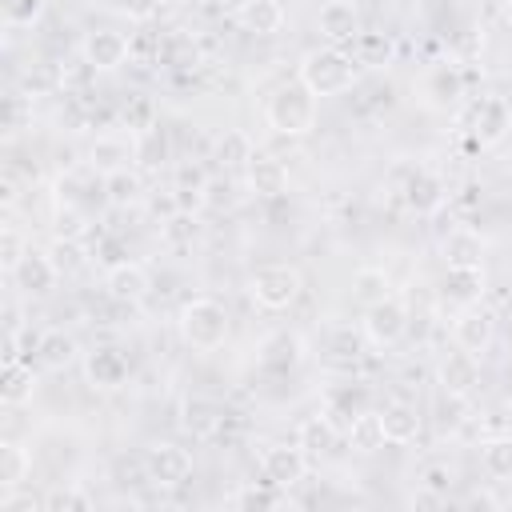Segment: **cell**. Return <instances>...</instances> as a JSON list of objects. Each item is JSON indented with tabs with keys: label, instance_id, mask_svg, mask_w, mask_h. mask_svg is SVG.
Masks as SVG:
<instances>
[{
	"label": "cell",
	"instance_id": "1",
	"mask_svg": "<svg viewBox=\"0 0 512 512\" xmlns=\"http://www.w3.org/2000/svg\"><path fill=\"white\" fill-rule=\"evenodd\" d=\"M296 80H304L312 88V96H344L360 84V60L348 48L324 44V48L304 52V60L296 68Z\"/></svg>",
	"mask_w": 512,
	"mask_h": 512
},
{
	"label": "cell",
	"instance_id": "2",
	"mask_svg": "<svg viewBox=\"0 0 512 512\" xmlns=\"http://www.w3.org/2000/svg\"><path fill=\"white\" fill-rule=\"evenodd\" d=\"M456 132L464 140L468 152H484V148H496L512 136V108L504 96H480L472 104H460L456 108Z\"/></svg>",
	"mask_w": 512,
	"mask_h": 512
},
{
	"label": "cell",
	"instance_id": "3",
	"mask_svg": "<svg viewBox=\"0 0 512 512\" xmlns=\"http://www.w3.org/2000/svg\"><path fill=\"white\" fill-rule=\"evenodd\" d=\"M316 100L312 88L304 80H284L280 88H272L268 104H264V120L276 136H308L316 128Z\"/></svg>",
	"mask_w": 512,
	"mask_h": 512
},
{
	"label": "cell",
	"instance_id": "4",
	"mask_svg": "<svg viewBox=\"0 0 512 512\" xmlns=\"http://www.w3.org/2000/svg\"><path fill=\"white\" fill-rule=\"evenodd\" d=\"M180 336L188 348L196 352H216L228 344V332H232V320H228V308L216 300V296H192L184 308H180Z\"/></svg>",
	"mask_w": 512,
	"mask_h": 512
},
{
	"label": "cell",
	"instance_id": "5",
	"mask_svg": "<svg viewBox=\"0 0 512 512\" xmlns=\"http://www.w3.org/2000/svg\"><path fill=\"white\" fill-rule=\"evenodd\" d=\"M304 292V276L292 264H260L248 276V296L264 308V312H284L300 300Z\"/></svg>",
	"mask_w": 512,
	"mask_h": 512
},
{
	"label": "cell",
	"instance_id": "6",
	"mask_svg": "<svg viewBox=\"0 0 512 512\" xmlns=\"http://www.w3.org/2000/svg\"><path fill=\"white\" fill-rule=\"evenodd\" d=\"M392 184H396V196L408 212L416 216H432L444 208V180L424 168V164H400L392 168Z\"/></svg>",
	"mask_w": 512,
	"mask_h": 512
},
{
	"label": "cell",
	"instance_id": "7",
	"mask_svg": "<svg viewBox=\"0 0 512 512\" xmlns=\"http://www.w3.org/2000/svg\"><path fill=\"white\" fill-rule=\"evenodd\" d=\"M364 336H368V344H376V348H392V344H400L404 336H408V328H412V316H408V304L396 296V292H388L384 300H376V304H368L364 308Z\"/></svg>",
	"mask_w": 512,
	"mask_h": 512
},
{
	"label": "cell",
	"instance_id": "8",
	"mask_svg": "<svg viewBox=\"0 0 512 512\" xmlns=\"http://www.w3.org/2000/svg\"><path fill=\"white\" fill-rule=\"evenodd\" d=\"M420 96L432 112H456L468 96V80H464L460 64H452V60L428 64L424 76H420Z\"/></svg>",
	"mask_w": 512,
	"mask_h": 512
},
{
	"label": "cell",
	"instance_id": "9",
	"mask_svg": "<svg viewBox=\"0 0 512 512\" xmlns=\"http://www.w3.org/2000/svg\"><path fill=\"white\" fill-rule=\"evenodd\" d=\"M492 340H496V312L484 300L456 308V316H452V344L456 348L484 356L492 348Z\"/></svg>",
	"mask_w": 512,
	"mask_h": 512
},
{
	"label": "cell",
	"instance_id": "10",
	"mask_svg": "<svg viewBox=\"0 0 512 512\" xmlns=\"http://www.w3.org/2000/svg\"><path fill=\"white\" fill-rule=\"evenodd\" d=\"M308 452L292 440V444H268L264 452H260V476L264 480H272L276 488H284V492H292V488H300L304 484V476H308Z\"/></svg>",
	"mask_w": 512,
	"mask_h": 512
},
{
	"label": "cell",
	"instance_id": "11",
	"mask_svg": "<svg viewBox=\"0 0 512 512\" xmlns=\"http://www.w3.org/2000/svg\"><path fill=\"white\" fill-rule=\"evenodd\" d=\"M304 364V340L292 328H276L256 344V368L264 376H288Z\"/></svg>",
	"mask_w": 512,
	"mask_h": 512
},
{
	"label": "cell",
	"instance_id": "12",
	"mask_svg": "<svg viewBox=\"0 0 512 512\" xmlns=\"http://www.w3.org/2000/svg\"><path fill=\"white\" fill-rule=\"evenodd\" d=\"M144 460H148V476L156 488H180L192 476V452L180 448L176 440H152Z\"/></svg>",
	"mask_w": 512,
	"mask_h": 512
},
{
	"label": "cell",
	"instance_id": "13",
	"mask_svg": "<svg viewBox=\"0 0 512 512\" xmlns=\"http://www.w3.org/2000/svg\"><path fill=\"white\" fill-rule=\"evenodd\" d=\"M80 56L96 68V72H116L128 56H132V36L116 32V28H92L80 40Z\"/></svg>",
	"mask_w": 512,
	"mask_h": 512
},
{
	"label": "cell",
	"instance_id": "14",
	"mask_svg": "<svg viewBox=\"0 0 512 512\" xmlns=\"http://www.w3.org/2000/svg\"><path fill=\"white\" fill-rule=\"evenodd\" d=\"M436 384H440L444 396L468 400L480 388V356L476 352H464V348H452L440 360V368H436Z\"/></svg>",
	"mask_w": 512,
	"mask_h": 512
},
{
	"label": "cell",
	"instance_id": "15",
	"mask_svg": "<svg viewBox=\"0 0 512 512\" xmlns=\"http://www.w3.org/2000/svg\"><path fill=\"white\" fill-rule=\"evenodd\" d=\"M316 28H320V36H324L328 44L352 48L356 36L364 32L360 8H356L352 0H328V4H320V12H316Z\"/></svg>",
	"mask_w": 512,
	"mask_h": 512
},
{
	"label": "cell",
	"instance_id": "16",
	"mask_svg": "<svg viewBox=\"0 0 512 512\" xmlns=\"http://www.w3.org/2000/svg\"><path fill=\"white\" fill-rule=\"evenodd\" d=\"M128 372H132V364L124 356V348H116V344H96L92 352H84V376L100 392L120 388L128 380Z\"/></svg>",
	"mask_w": 512,
	"mask_h": 512
},
{
	"label": "cell",
	"instance_id": "17",
	"mask_svg": "<svg viewBox=\"0 0 512 512\" xmlns=\"http://www.w3.org/2000/svg\"><path fill=\"white\" fill-rule=\"evenodd\" d=\"M12 280H16V288H20L24 296H48V292L60 284V268H56V260H52L48 252L28 248V252L20 256V264L12 268Z\"/></svg>",
	"mask_w": 512,
	"mask_h": 512
},
{
	"label": "cell",
	"instance_id": "18",
	"mask_svg": "<svg viewBox=\"0 0 512 512\" xmlns=\"http://www.w3.org/2000/svg\"><path fill=\"white\" fill-rule=\"evenodd\" d=\"M152 288V276L140 260H120V264H108L104 268V292L116 300V304H140Z\"/></svg>",
	"mask_w": 512,
	"mask_h": 512
},
{
	"label": "cell",
	"instance_id": "19",
	"mask_svg": "<svg viewBox=\"0 0 512 512\" xmlns=\"http://www.w3.org/2000/svg\"><path fill=\"white\" fill-rule=\"evenodd\" d=\"M244 168H248V188H252L260 200H280V196H288L292 176H288V164H284L280 156H272V152H252V160H248Z\"/></svg>",
	"mask_w": 512,
	"mask_h": 512
},
{
	"label": "cell",
	"instance_id": "20",
	"mask_svg": "<svg viewBox=\"0 0 512 512\" xmlns=\"http://www.w3.org/2000/svg\"><path fill=\"white\" fill-rule=\"evenodd\" d=\"M484 236L480 228L472 224H452L444 236H440V260L444 268H472V264H484Z\"/></svg>",
	"mask_w": 512,
	"mask_h": 512
},
{
	"label": "cell",
	"instance_id": "21",
	"mask_svg": "<svg viewBox=\"0 0 512 512\" xmlns=\"http://www.w3.org/2000/svg\"><path fill=\"white\" fill-rule=\"evenodd\" d=\"M224 424H228V412H224V404H220V400L200 396V392L184 396V404H180V428H184L188 436L208 440V436H216Z\"/></svg>",
	"mask_w": 512,
	"mask_h": 512
},
{
	"label": "cell",
	"instance_id": "22",
	"mask_svg": "<svg viewBox=\"0 0 512 512\" xmlns=\"http://www.w3.org/2000/svg\"><path fill=\"white\" fill-rule=\"evenodd\" d=\"M132 164H136V132H104L88 148V168H96L100 176Z\"/></svg>",
	"mask_w": 512,
	"mask_h": 512
},
{
	"label": "cell",
	"instance_id": "23",
	"mask_svg": "<svg viewBox=\"0 0 512 512\" xmlns=\"http://www.w3.org/2000/svg\"><path fill=\"white\" fill-rule=\"evenodd\" d=\"M484 292H488L484 264H472V268H444V276H440V296L452 300L456 308L484 300Z\"/></svg>",
	"mask_w": 512,
	"mask_h": 512
},
{
	"label": "cell",
	"instance_id": "24",
	"mask_svg": "<svg viewBox=\"0 0 512 512\" xmlns=\"http://www.w3.org/2000/svg\"><path fill=\"white\" fill-rule=\"evenodd\" d=\"M380 420H384V436H388V444H416L420 440V432H424V416H420V408L416 404H408V400H388L384 408H380Z\"/></svg>",
	"mask_w": 512,
	"mask_h": 512
},
{
	"label": "cell",
	"instance_id": "25",
	"mask_svg": "<svg viewBox=\"0 0 512 512\" xmlns=\"http://www.w3.org/2000/svg\"><path fill=\"white\" fill-rule=\"evenodd\" d=\"M76 356H80V344H76L72 332H64V328L40 332V340H36V364H40V368L64 372L68 364H76Z\"/></svg>",
	"mask_w": 512,
	"mask_h": 512
},
{
	"label": "cell",
	"instance_id": "26",
	"mask_svg": "<svg viewBox=\"0 0 512 512\" xmlns=\"http://www.w3.org/2000/svg\"><path fill=\"white\" fill-rule=\"evenodd\" d=\"M236 20H240V28H244V32L276 36V32L284 28L288 12H284V4H280V0H240Z\"/></svg>",
	"mask_w": 512,
	"mask_h": 512
},
{
	"label": "cell",
	"instance_id": "27",
	"mask_svg": "<svg viewBox=\"0 0 512 512\" xmlns=\"http://www.w3.org/2000/svg\"><path fill=\"white\" fill-rule=\"evenodd\" d=\"M32 392H36V372H32V364H28L24 356L4 360V372H0V404H4V408H20V404L32 400Z\"/></svg>",
	"mask_w": 512,
	"mask_h": 512
},
{
	"label": "cell",
	"instance_id": "28",
	"mask_svg": "<svg viewBox=\"0 0 512 512\" xmlns=\"http://www.w3.org/2000/svg\"><path fill=\"white\" fill-rule=\"evenodd\" d=\"M340 432H336V420L328 412H312L296 424V444L308 452V456H328L336 448Z\"/></svg>",
	"mask_w": 512,
	"mask_h": 512
},
{
	"label": "cell",
	"instance_id": "29",
	"mask_svg": "<svg viewBox=\"0 0 512 512\" xmlns=\"http://www.w3.org/2000/svg\"><path fill=\"white\" fill-rule=\"evenodd\" d=\"M344 436H348V448L360 452V456H372V452H380V448L388 444L384 420H380V412H372V408H364L360 416H352V420L344 424Z\"/></svg>",
	"mask_w": 512,
	"mask_h": 512
},
{
	"label": "cell",
	"instance_id": "30",
	"mask_svg": "<svg viewBox=\"0 0 512 512\" xmlns=\"http://www.w3.org/2000/svg\"><path fill=\"white\" fill-rule=\"evenodd\" d=\"M104 204L108 208H132L144 200V176L136 168H116V172H104Z\"/></svg>",
	"mask_w": 512,
	"mask_h": 512
},
{
	"label": "cell",
	"instance_id": "31",
	"mask_svg": "<svg viewBox=\"0 0 512 512\" xmlns=\"http://www.w3.org/2000/svg\"><path fill=\"white\" fill-rule=\"evenodd\" d=\"M480 464H484L488 480H496V484H512V432L488 436V440L480 444Z\"/></svg>",
	"mask_w": 512,
	"mask_h": 512
},
{
	"label": "cell",
	"instance_id": "32",
	"mask_svg": "<svg viewBox=\"0 0 512 512\" xmlns=\"http://www.w3.org/2000/svg\"><path fill=\"white\" fill-rule=\"evenodd\" d=\"M352 56L360 60V68H388L396 60V40L388 32H360Z\"/></svg>",
	"mask_w": 512,
	"mask_h": 512
},
{
	"label": "cell",
	"instance_id": "33",
	"mask_svg": "<svg viewBox=\"0 0 512 512\" xmlns=\"http://www.w3.org/2000/svg\"><path fill=\"white\" fill-rule=\"evenodd\" d=\"M368 384H360V380H352V384H336L332 392H328V416H340L344 424L352 420V416H360L364 408H368Z\"/></svg>",
	"mask_w": 512,
	"mask_h": 512
},
{
	"label": "cell",
	"instance_id": "34",
	"mask_svg": "<svg viewBox=\"0 0 512 512\" xmlns=\"http://www.w3.org/2000/svg\"><path fill=\"white\" fill-rule=\"evenodd\" d=\"M156 60H164V64H168V68H176V72H188V68H196V64H200V48H196V40H192V36L172 32V36H164V40H160Z\"/></svg>",
	"mask_w": 512,
	"mask_h": 512
},
{
	"label": "cell",
	"instance_id": "35",
	"mask_svg": "<svg viewBox=\"0 0 512 512\" xmlns=\"http://www.w3.org/2000/svg\"><path fill=\"white\" fill-rule=\"evenodd\" d=\"M212 160H216L224 172L248 164V160H252V140H248V132H240V128H224L220 140H216V148H212Z\"/></svg>",
	"mask_w": 512,
	"mask_h": 512
},
{
	"label": "cell",
	"instance_id": "36",
	"mask_svg": "<svg viewBox=\"0 0 512 512\" xmlns=\"http://www.w3.org/2000/svg\"><path fill=\"white\" fill-rule=\"evenodd\" d=\"M28 472H32V452L12 444V440H4L0 444V484L4 488H20L28 480Z\"/></svg>",
	"mask_w": 512,
	"mask_h": 512
},
{
	"label": "cell",
	"instance_id": "37",
	"mask_svg": "<svg viewBox=\"0 0 512 512\" xmlns=\"http://www.w3.org/2000/svg\"><path fill=\"white\" fill-rule=\"evenodd\" d=\"M168 160V132L160 124L136 132V164L140 168H160Z\"/></svg>",
	"mask_w": 512,
	"mask_h": 512
},
{
	"label": "cell",
	"instance_id": "38",
	"mask_svg": "<svg viewBox=\"0 0 512 512\" xmlns=\"http://www.w3.org/2000/svg\"><path fill=\"white\" fill-rule=\"evenodd\" d=\"M364 344H368L364 328L356 332L352 324H340V328H332V336H328V352H332V360H340V364H356V360L364 356Z\"/></svg>",
	"mask_w": 512,
	"mask_h": 512
},
{
	"label": "cell",
	"instance_id": "39",
	"mask_svg": "<svg viewBox=\"0 0 512 512\" xmlns=\"http://www.w3.org/2000/svg\"><path fill=\"white\" fill-rule=\"evenodd\" d=\"M284 500H288V492H284V488H276L272 480L240 484V488H236V496H232V504H236V508H276V504H284Z\"/></svg>",
	"mask_w": 512,
	"mask_h": 512
},
{
	"label": "cell",
	"instance_id": "40",
	"mask_svg": "<svg viewBox=\"0 0 512 512\" xmlns=\"http://www.w3.org/2000/svg\"><path fill=\"white\" fill-rule=\"evenodd\" d=\"M388 288H392V284H388V272H384V268H360V272L352 276V296L364 300V308L376 304V300H384Z\"/></svg>",
	"mask_w": 512,
	"mask_h": 512
},
{
	"label": "cell",
	"instance_id": "41",
	"mask_svg": "<svg viewBox=\"0 0 512 512\" xmlns=\"http://www.w3.org/2000/svg\"><path fill=\"white\" fill-rule=\"evenodd\" d=\"M92 496L80 484H60L52 492H44V512H88Z\"/></svg>",
	"mask_w": 512,
	"mask_h": 512
},
{
	"label": "cell",
	"instance_id": "42",
	"mask_svg": "<svg viewBox=\"0 0 512 512\" xmlns=\"http://www.w3.org/2000/svg\"><path fill=\"white\" fill-rule=\"evenodd\" d=\"M52 224H56V236H64V240H80V236L88 232V208H76V204H56Z\"/></svg>",
	"mask_w": 512,
	"mask_h": 512
},
{
	"label": "cell",
	"instance_id": "43",
	"mask_svg": "<svg viewBox=\"0 0 512 512\" xmlns=\"http://www.w3.org/2000/svg\"><path fill=\"white\" fill-rule=\"evenodd\" d=\"M232 204H236V184L228 180V172L208 176V180H204V208H212V212H228Z\"/></svg>",
	"mask_w": 512,
	"mask_h": 512
},
{
	"label": "cell",
	"instance_id": "44",
	"mask_svg": "<svg viewBox=\"0 0 512 512\" xmlns=\"http://www.w3.org/2000/svg\"><path fill=\"white\" fill-rule=\"evenodd\" d=\"M48 0H4V24L8 28H32L44 16Z\"/></svg>",
	"mask_w": 512,
	"mask_h": 512
},
{
	"label": "cell",
	"instance_id": "45",
	"mask_svg": "<svg viewBox=\"0 0 512 512\" xmlns=\"http://www.w3.org/2000/svg\"><path fill=\"white\" fill-rule=\"evenodd\" d=\"M452 484H456V468L448 460H432V464L420 468V488H428L436 496H448Z\"/></svg>",
	"mask_w": 512,
	"mask_h": 512
},
{
	"label": "cell",
	"instance_id": "46",
	"mask_svg": "<svg viewBox=\"0 0 512 512\" xmlns=\"http://www.w3.org/2000/svg\"><path fill=\"white\" fill-rule=\"evenodd\" d=\"M48 256L56 260L60 276H68V272H76V268L84 264V248H80V240H64V236H56V240H52Z\"/></svg>",
	"mask_w": 512,
	"mask_h": 512
},
{
	"label": "cell",
	"instance_id": "47",
	"mask_svg": "<svg viewBox=\"0 0 512 512\" xmlns=\"http://www.w3.org/2000/svg\"><path fill=\"white\" fill-rule=\"evenodd\" d=\"M112 480H116L120 488L152 484V476H148V460H144V456H140V460H128V456H120V460L112 464Z\"/></svg>",
	"mask_w": 512,
	"mask_h": 512
},
{
	"label": "cell",
	"instance_id": "48",
	"mask_svg": "<svg viewBox=\"0 0 512 512\" xmlns=\"http://www.w3.org/2000/svg\"><path fill=\"white\" fill-rule=\"evenodd\" d=\"M28 120H32V100H28V96H20V92H12V96L4 100V132H8V136H16Z\"/></svg>",
	"mask_w": 512,
	"mask_h": 512
},
{
	"label": "cell",
	"instance_id": "49",
	"mask_svg": "<svg viewBox=\"0 0 512 512\" xmlns=\"http://www.w3.org/2000/svg\"><path fill=\"white\" fill-rule=\"evenodd\" d=\"M152 124H156L152 100H148V96H136L132 108H124V128H128V132H144V128H152Z\"/></svg>",
	"mask_w": 512,
	"mask_h": 512
},
{
	"label": "cell",
	"instance_id": "50",
	"mask_svg": "<svg viewBox=\"0 0 512 512\" xmlns=\"http://www.w3.org/2000/svg\"><path fill=\"white\" fill-rule=\"evenodd\" d=\"M0 512H44V496H36V492H20V488H4V496H0Z\"/></svg>",
	"mask_w": 512,
	"mask_h": 512
},
{
	"label": "cell",
	"instance_id": "51",
	"mask_svg": "<svg viewBox=\"0 0 512 512\" xmlns=\"http://www.w3.org/2000/svg\"><path fill=\"white\" fill-rule=\"evenodd\" d=\"M24 252H28L24 236H20L16 228H4V232H0V264L12 272V268L20 264V256H24Z\"/></svg>",
	"mask_w": 512,
	"mask_h": 512
},
{
	"label": "cell",
	"instance_id": "52",
	"mask_svg": "<svg viewBox=\"0 0 512 512\" xmlns=\"http://www.w3.org/2000/svg\"><path fill=\"white\" fill-rule=\"evenodd\" d=\"M160 4H164V0H120L116 8H120L128 20H136V24H148V20L160 12Z\"/></svg>",
	"mask_w": 512,
	"mask_h": 512
},
{
	"label": "cell",
	"instance_id": "53",
	"mask_svg": "<svg viewBox=\"0 0 512 512\" xmlns=\"http://www.w3.org/2000/svg\"><path fill=\"white\" fill-rule=\"evenodd\" d=\"M88 76H96V68H92L84 56H80L72 68H60V84H64V88H80Z\"/></svg>",
	"mask_w": 512,
	"mask_h": 512
},
{
	"label": "cell",
	"instance_id": "54",
	"mask_svg": "<svg viewBox=\"0 0 512 512\" xmlns=\"http://www.w3.org/2000/svg\"><path fill=\"white\" fill-rule=\"evenodd\" d=\"M96 256L104 260V268H108V264H120V260H128V252H124V240H120V236H104V240L96 244Z\"/></svg>",
	"mask_w": 512,
	"mask_h": 512
},
{
	"label": "cell",
	"instance_id": "55",
	"mask_svg": "<svg viewBox=\"0 0 512 512\" xmlns=\"http://www.w3.org/2000/svg\"><path fill=\"white\" fill-rule=\"evenodd\" d=\"M464 504H468V508H496V504H500V500H496V496H492V492H472V496H468V500H464Z\"/></svg>",
	"mask_w": 512,
	"mask_h": 512
},
{
	"label": "cell",
	"instance_id": "56",
	"mask_svg": "<svg viewBox=\"0 0 512 512\" xmlns=\"http://www.w3.org/2000/svg\"><path fill=\"white\" fill-rule=\"evenodd\" d=\"M100 4H108V8H116V4H120V0H100Z\"/></svg>",
	"mask_w": 512,
	"mask_h": 512
}]
</instances>
